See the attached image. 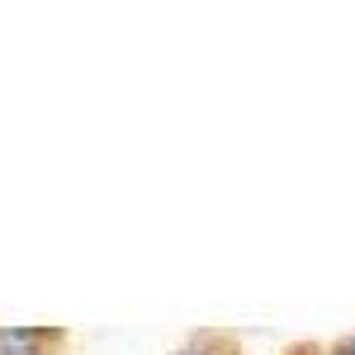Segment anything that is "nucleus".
<instances>
[{"label": "nucleus", "instance_id": "1", "mask_svg": "<svg viewBox=\"0 0 355 355\" xmlns=\"http://www.w3.org/2000/svg\"><path fill=\"white\" fill-rule=\"evenodd\" d=\"M48 336H53V331L10 327V331H0V355H38V346H43Z\"/></svg>", "mask_w": 355, "mask_h": 355}, {"label": "nucleus", "instance_id": "2", "mask_svg": "<svg viewBox=\"0 0 355 355\" xmlns=\"http://www.w3.org/2000/svg\"><path fill=\"white\" fill-rule=\"evenodd\" d=\"M336 355H355V336H351V341H346V346H341Z\"/></svg>", "mask_w": 355, "mask_h": 355}]
</instances>
